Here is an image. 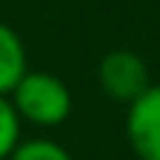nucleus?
Listing matches in <instances>:
<instances>
[{
	"label": "nucleus",
	"instance_id": "2",
	"mask_svg": "<svg viewBox=\"0 0 160 160\" xmlns=\"http://www.w3.org/2000/svg\"><path fill=\"white\" fill-rule=\"evenodd\" d=\"M98 86L107 98H113L116 104H133L145 89L151 86V77H148V65L139 53L133 51H107L101 59H98Z\"/></svg>",
	"mask_w": 160,
	"mask_h": 160
},
{
	"label": "nucleus",
	"instance_id": "4",
	"mask_svg": "<svg viewBox=\"0 0 160 160\" xmlns=\"http://www.w3.org/2000/svg\"><path fill=\"white\" fill-rule=\"evenodd\" d=\"M27 71H30L27 48H24L21 36L15 33V27L0 21V95L9 98Z\"/></svg>",
	"mask_w": 160,
	"mask_h": 160
},
{
	"label": "nucleus",
	"instance_id": "6",
	"mask_svg": "<svg viewBox=\"0 0 160 160\" xmlns=\"http://www.w3.org/2000/svg\"><path fill=\"white\" fill-rule=\"evenodd\" d=\"M21 142V119L6 95H0V160H9L15 145Z\"/></svg>",
	"mask_w": 160,
	"mask_h": 160
},
{
	"label": "nucleus",
	"instance_id": "3",
	"mask_svg": "<svg viewBox=\"0 0 160 160\" xmlns=\"http://www.w3.org/2000/svg\"><path fill=\"white\" fill-rule=\"evenodd\" d=\"M125 139L137 160H160V86L151 83L133 104H128Z\"/></svg>",
	"mask_w": 160,
	"mask_h": 160
},
{
	"label": "nucleus",
	"instance_id": "5",
	"mask_svg": "<svg viewBox=\"0 0 160 160\" xmlns=\"http://www.w3.org/2000/svg\"><path fill=\"white\" fill-rule=\"evenodd\" d=\"M9 160H74V157L59 142L45 139V137H36V139H21V142L15 145V151L9 154Z\"/></svg>",
	"mask_w": 160,
	"mask_h": 160
},
{
	"label": "nucleus",
	"instance_id": "1",
	"mask_svg": "<svg viewBox=\"0 0 160 160\" xmlns=\"http://www.w3.org/2000/svg\"><path fill=\"white\" fill-rule=\"evenodd\" d=\"M21 125L33 128H59L71 116V89L51 71H27L9 95Z\"/></svg>",
	"mask_w": 160,
	"mask_h": 160
}]
</instances>
